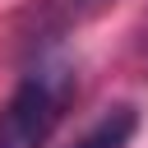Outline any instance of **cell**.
<instances>
[{"mask_svg":"<svg viewBox=\"0 0 148 148\" xmlns=\"http://www.w3.org/2000/svg\"><path fill=\"white\" fill-rule=\"evenodd\" d=\"M69 97H74V69L69 65L28 69L0 111V148H42L51 139V130L60 125Z\"/></svg>","mask_w":148,"mask_h":148,"instance_id":"1","label":"cell"},{"mask_svg":"<svg viewBox=\"0 0 148 148\" xmlns=\"http://www.w3.org/2000/svg\"><path fill=\"white\" fill-rule=\"evenodd\" d=\"M111 0H37L32 9V42H56L60 32L97 18Z\"/></svg>","mask_w":148,"mask_h":148,"instance_id":"2","label":"cell"},{"mask_svg":"<svg viewBox=\"0 0 148 148\" xmlns=\"http://www.w3.org/2000/svg\"><path fill=\"white\" fill-rule=\"evenodd\" d=\"M130 134H134V111H130V106H116V111H106L74 148H125Z\"/></svg>","mask_w":148,"mask_h":148,"instance_id":"3","label":"cell"}]
</instances>
